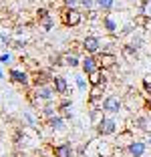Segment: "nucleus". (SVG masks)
Returning a JSON list of instances; mask_svg holds the SVG:
<instances>
[{
	"instance_id": "20",
	"label": "nucleus",
	"mask_w": 151,
	"mask_h": 157,
	"mask_svg": "<svg viewBox=\"0 0 151 157\" xmlns=\"http://www.w3.org/2000/svg\"><path fill=\"white\" fill-rule=\"evenodd\" d=\"M121 52H123L125 59H137L139 48L135 44H131V42H129V44H123V46H121Z\"/></svg>"
},
{
	"instance_id": "24",
	"label": "nucleus",
	"mask_w": 151,
	"mask_h": 157,
	"mask_svg": "<svg viewBox=\"0 0 151 157\" xmlns=\"http://www.w3.org/2000/svg\"><path fill=\"white\" fill-rule=\"evenodd\" d=\"M89 115H91V121L97 125V123L101 121V117H103V109H101V107H91V111H89Z\"/></svg>"
},
{
	"instance_id": "21",
	"label": "nucleus",
	"mask_w": 151,
	"mask_h": 157,
	"mask_svg": "<svg viewBox=\"0 0 151 157\" xmlns=\"http://www.w3.org/2000/svg\"><path fill=\"white\" fill-rule=\"evenodd\" d=\"M117 4V0H95V6L101 10V12H111Z\"/></svg>"
},
{
	"instance_id": "12",
	"label": "nucleus",
	"mask_w": 151,
	"mask_h": 157,
	"mask_svg": "<svg viewBox=\"0 0 151 157\" xmlns=\"http://www.w3.org/2000/svg\"><path fill=\"white\" fill-rule=\"evenodd\" d=\"M147 151V143L141 139H133L127 143V155L129 157H143Z\"/></svg>"
},
{
	"instance_id": "13",
	"label": "nucleus",
	"mask_w": 151,
	"mask_h": 157,
	"mask_svg": "<svg viewBox=\"0 0 151 157\" xmlns=\"http://www.w3.org/2000/svg\"><path fill=\"white\" fill-rule=\"evenodd\" d=\"M45 127H48V129L55 131V133H60V131H64V127H67V119H64L63 115L56 113V115L45 119Z\"/></svg>"
},
{
	"instance_id": "5",
	"label": "nucleus",
	"mask_w": 151,
	"mask_h": 157,
	"mask_svg": "<svg viewBox=\"0 0 151 157\" xmlns=\"http://www.w3.org/2000/svg\"><path fill=\"white\" fill-rule=\"evenodd\" d=\"M50 81H52V73L46 71V69H37V71H32V73H30V85H32V89L50 85Z\"/></svg>"
},
{
	"instance_id": "15",
	"label": "nucleus",
	"mask_w": 151,
	"mask_h": 157,
	"mask_svg": "<svg viewBox=\"0 0 151 157\" xmlns=\"http://www.w3.org/2000/svg\"><path fill=\"white\" fill-rule=\"evenodd\" d=\"M103 89H99V87H91L89 89V93H87V103H89V107H99L101 103H103Z\"/></svg>"
},
{
	"instance_id": "16",
	"label": "nucleus",
	"mask_w": 151,
	"mask_h": 157,
	"mask_svg": "<svg viewBox=\"0 0 151 157\" xmlns=\"http://www.w3.org/2000/svg\"><path fill=\"white\" fill-rule=\"evenodd\" d=\"M52 155L55 157H73L75 149H73V145H71L69 141H63V143H59V145L52 147Z\"/></svg>"
},
{
	"instance_id": "11",
	"label": "nucleus",
	"mask_w": 151,
	"mask_h": 157,
	"mask_svg": "<svg viewBox=\"0 0 151 157\" xmlns=\"http://www.w3.org/2000/svg\"><path fill=\"white\" fill-rule=\"evenodd\" d=\"M50 87L55 89V93L59 97H67V93H69V81H67V77H63V75H52Z\"/></svg>"
},
{
	"instance_id": "28",
	"label": "nucleus",
	"mask_w": 151,
	"mask_h": 157,
	"mask_svg": "<svg viewBox=\"0 0 151 157\" xmlns=\"http://www.w3.org/2000/svg\"><path fill=\"white\" fill-rule=\"evenodd\" d=\"M0 63H2V65H10V63H12V52H8V51H2L0 52Z\"/></svg>"
},
{
	"instance_id": "26",
	"label": "nucleus",
	"mask_w": 151,
	"mask_h": 157,
	"mask_svg": "<svg viewBox=\"0 0 151 157\" xmlns=\"http://www.w3.org/2000/svg\"><path fill=\"white\" fill-rule=\"evenodd\" d=\"M135 127L141 131H147V117L141 115V117H135Z\"/></svg>"
},
{
	"instance_id": "35",
	"label": "nucleus",
	"mask_w": 151,
	"mask_h": 157,
	"mask_svg": "<svg viewBox=\"0 0 151 157\" xmlns=\"http://www.w3.org/2000/svg\"><path fill=\"white\" fill-rule=\"evenodd\" d=\"M147 143H149V145H151V135H149V137H147Z\"/></svg>"
},
{
	"instance_id": "36",
	"label": "nucleus",
	"mask_w": 151,
	"mask_h": 157,
	"mask_svg": "<svg viewBox=\"0 0 151 157\" xmlns=\"http://www.w3.org/2000/svg\"><path fill=\"white\" fill-rule=\"evenodd\" d=\"M0 78H2V71H0Z\"/></svg>"
},
{
	"instance_id": "29",
	"label": "nucleus",
	"mask_w": 151,
	"mask_h": 157,
	"mask_svg": "<svg viewBox=\"0 0 151 157\" xmlns=\"http://www.w3.org/2000/svg\"><path fill=\"white\" fill-rule=\"evenodd\" d=\"M79 6H81L83 10H91L93 6H95V0H79Z\"/></svg>"
},
{
	"instance_id": "18",
	"label": "nucleus",
	"mask_w": 151,
	"mask_h": 157,
	"mask_svg": "<svg viewBox=\"0 0 151 157\" xmlns=\"http://www.w3.org/2000/svg\"><path fill=\"white\" fill-rule=\"evenodd\" d=\"M64 67H71V69H77V67H81V56H79L77 52L67 51V52H64Z\"/></svg>"
},
{
	"instance_id": "10",
	"label": "nucleus",
	"mask_w": 151,
	"mask_h": 157,
	"mask_svg": "<svg viewBox=\"0 0 151 157\" xmlns=\"http://www.w3.org/2000/svg\"><path fill=\"white\" fill-rule=\"evenodd\" d=\"M97 59H99V69L105 71V73H107V71H113L115 67H117V63H119L113 52H99Z\"/></svg>"
},
{
	"instance_id": "33",
	"label": "nucleus",
	"mask_w": 151,
	"mask_h": 157,
	"mask_svg": "<svg viewBox=\"0 0 151 157\" xmlns=\"http://www.w3.org/2000/svg\"><path fill=\"white\" fill-rule=\"evenodd\" d=\"M145 16L151 20V0H149V6H147V12H145Z\"/></svg>"
},
{
	"instance_id": "19",
	"label": "nucleus",
	"mask_w": 151,
	"mask_h": 157,
	"mask_svg": "<svg viewBox=\"0 0 151 157\" xmlns=\"http://www.w3.org/2000/svg\"><path fill=\"white\" fill-rule=\"evenodd\" d=\"M105 71H95V73H91L87 77V81H89V87H101V81H103V78H105Z\"/></svg>"
},
{
	"instance_id": "2",
	"label": "nucleus",
	"mask_w": 151,
	"mask_h": 157,
	"mask_svg": "<svg viewBox=\"0 0 151 157\" xmlns=\"http://www.w3.org/2000/svg\"><path fill=\"white\" fill-rule=\"evenodd\" d=\"M83 18H85V14H83L81 8H63V12H60V20L67 28L79 26L83 22Z\"/></svg>"
},
{
	"instance_id": "3",
	"label": "nucleus",
	"mask_w": 151,
	"mask_h": 157,
	"mask_svg": "<svg viewBox=\"0 0 151 157\" xmlns=\"http://www.w3.org/2000/svg\"><path fill=\"white\" fill-rule=\"evenodd\" d=\"M101 109H103V113H107V115H115V113L123 111V99H121L119 95H107V97L103 99V103H101Z\"/></svg>"
},
{
	"instance_id": "4",
	"label": "nucleus",
	"mask_w": 151,
	"mask_h": 157,
	"mask_svg": "<svg viewBox=\"0 0 151 157\" xmlns=\"http://www.w3.org/2000/svg\"><path fill=\"white\" fill-rule=\"evenodd\" d=\"M8 81L14 83V85H18V87H22V89L30 87V75L22 69H16V67H12V69L8 71Z\"/></svg>"
},
{
	"instance_id": "22",
	"label": "nucleus",
	"mask_w": 151,
	"mask_h": 157,
	"mask_svg": "<svg viewBox=\"0 0 151 157\" xmlns=\"http://www.w3.org/2000/svg\"><path fill=\"white\" fill-rule=\"evenodd\" d=\"M48 65L50 67H64V52H52L48 56Z\"/></svg>"
},
{
	"instance_id": "6",
	"label": "nucleus",
	"mask_w": 151,
	"mask_h": 157,
	"mask_svg": "<svg viewBox=\"0 0 151 157\" xmlns=\"http://www.w3.org/2000/svg\"><path fill=\"white\" fill-rule=\"evenodd\" d=\"M81 48L85 55H99L101 52V38L95 34H87L81 40Z\"/></svg>"
},
{
	"instance_id": "27",
	"label": "nucleus",
	"mask_w": 151,
	"mask_h": 157,
	"mask_svg": "<svg viewBox=\"0 0 151 157\" xmlns=\"http://www.w3.org/2000/svg\"><path fill=\"white\" fill-rule=\"evenodd\" d=\"M141 89H143V93L147 95V99H151V78H143L141 81Z\"/></svg>"
},
{
	"instance_id": "9",
	"label": "nucleus",
	"mask_w": 151,
	"mask_h": 157,
	"mask_svg": "<svg viewBox=\"0 0 151 157\" xmlns=\"http://www.w3.org/2000/svg\"><path fill=\"white\" fill-rule=\"evenodd\" d=\"M81 71L85 77H89L91 73H95V71H99V59H97V55H85L81 59Z\"/></svg>"
},
{
	"instance_id": "17",
	"label": "nucleus",
	"mask_w": 151,
	"mask_h": 157,
	"mask_svg": "<svg viewBox=\"0 0 151 157\" xmlns=\"http://www.w3.org/2000/svg\"><path fill=\"white\" fill-rule=\"evenodd\" d=\"M71 109H73V101H71L69 97H60V101L56 103V113L59 115H63L64 119H71Z\"/></svg>"
},
{
	"instance_id": "37",
	"label": "nucleus",
	"mask_w": 151,
	"mask_h": 157,
	"mask_svg": "<svg viewBox=\"0 0 151 157\" xmlns=\"http://www.w3.org/2000/svg\"><path fill=\"white\" fill-rule=\"evenodd\" d=\"M0 52H2V46H0Z\"/></svg>"
},
{
	"instance_id": "31",
	"label": "nucleus",
	"mask_w": 151,
	"mask_h": 157,
	"mask_svg": "<svg viewBox=\"0 0 151 157\" xmlns=\"http://www.w3.org/2000/svg\"><path fill=\"white\" fill-rule=\"evenodd\" d=\"M64 8H79V0H63Z\"/></svg>"
},
{
	"instance_id": "14",
	"label": "nucleus",
	"mask_w": 151,
	"mask_h": 157,
	"mask_svg": "<svg viewBox=\"0 0 151 157\" xmlns=\"http://www.w3.org/2000/svg\"><path fill=\"white\" fill-rule=\"evenodd\" d=\"M101 24H103V30L107 34H111V36H117L119 34V24H117V20L111 14H103L101 16Z\"/></svg>"
},
{
	"instance_id": "8",
	"label": "nucleus",
	"mask_w": 151,
	"mask_h": 157,
	"mask_svg": "<svg viewBox=\"0 0 151 157\" xmlns=\"http://www.w3.org/2000/svg\"><path fill=\"white\" fill-rule=\"evenodd\" d=\"M32 93H34V97H37L38 103H52L55 101V89L50 87V85H45V87H37L32 89Z\"/></svg>"
},
{
	"instance_id": "32",
	"label": "nucleus",
	"mask_w": 151,
	"mask_h": 157,
	"mask_svg": "<svg viewBox=\"0 0 151 157\" xmlns=\"http://www.w3.org/2000/svg\"><path fill=\"white\" fill-rule=\"evenodd\" d=\"M24 121H26L30 127H37V121H34V117H32L30 113H24Z\"/></svg>"
},
{
	"instance_id": "1",
	"label": "nucleus",
	"mask_w": 151,
	"mask_h": 157,
	"mask_svg": "<svg viewBox=\"0 0 151 157\" xmlns=\"http://www.w3.org/2000/svg\"><path fill=\"white\" fill-rule=\"evenodd\" d=\"M117 129H119V123H117V121H115L111 115H103V117H101V121L95 125L97 135H101V137L115 135V133H117Z\"/></svg>"
},
{
	"instance_id": "23",
	"label": "nucleus",
	"mask_w": 151,
	"mask_h": 157,
	"mask_svg": "<svg viewBox=\"0 0 151 157\" xmlns=\"http://www.w3.org/2000/svg\"><path fill=\"white\" fill-rule=\"evenodd\" d=\"M41 113H42V117H45V119H48V117L56 115V105L52 107V103H45V107L41 109Z\"/></svg>"
},
{
	"instance_id": "34",
	"label": "nucleus",
	"mask_w": 151,
	"mask_h": 157,
	"mask_svg": "<svg viewBox=\"0 0 151 157\" xmlns=\"http://www.w3.org/2000/svg\"><path fill=\"white\" fill-rule=\"evenodd\" d=\"M145 109H147V111H151V99H147V101H145Z\"/></svg>"
},
{
	"instance_id": "7",
	"label": "nucleus",
	"mask_w": 151,
	"mask_h": 157,
	"mask_svg": "<svg viewBox=\"0 0 151 157\" xmlns=\"http://www.w3.org/2000/svg\"><path fill=\"white\" fill-rule=\"evenodd\" d=\"M37 22L45 33H50L52 26H55V18H52V14H50L46 8H38L37 10Z\"/></svg>"
},
{
	"instance_id": "30",
	"label": "nucleus",
	"mask_w": 151,
	"mask_h": 157,
	"mask_svg": "<svg viewBox=\"0 0 151 157\" xmlns=\"http://www.w3.org/2000/svg\"><path fill=\"white\" fill-rule=\"evenodd\" d=\"M99 12H101L99 8H91V10H87V18H89V20H97V18H99Z\"/></svg>"
},
{
	"instance_id": "25",
	"label": "nucleus",
	"mask_w": 151,
	"mask_h": 157,
	"mask_svg": "<svg viewBox=\"0 0 151 157\" xmlns=\"http://www.w3.org/2000/svg\"><path fill=\"white\" fill-rule=\"evenodd\" d=\"M75 81H77V87H79V91L87 93L89 89H91V87H89V81H87L85 77H75Z\"/></svg>"
}]
</instances>
